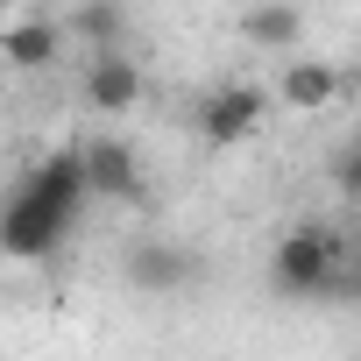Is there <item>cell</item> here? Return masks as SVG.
<instances>
[{
  "label": "cell",
  "mask_w": 361,
  "mask_h": 361,
  "mask_svg": "<svg viewBox=\"0 0 361 361\" xmlns=\"http://www.w3.org/2000/svg\"><path fill=\"white\" fill-rule=\"evenodd\" d=\"M71 29H78L92 50H121V36H128V15H121V0H85Z\"/></svg>",
  "instance_id": "11"
},
{
  "label": "cell",
  "mask_w": 361,
  "mask_h": 361,
  "mask_svg": "<svg viewBox=\"0 0 361 361\" xmlns=\"http://www.w3.org/2000/svg\"><path fill=\"white\" fill-rule=\"evenodd\" d=\"M71 227H78V213L57 206L50 192H36L29 177L0 199V255H15V262H50L71 241Z\"/></svg>",
  "instance_id": "2"
},
{
  "label": "cell",
  "mask_w": 361,
  "mask_h": 361,
  "mask_svg": "<svg viewBox=\"0 0 361 361\" xmlns=\"http://www.w3.org/2000/svg\"><path fill=\"white\" fill-rule=\"evenodd\" d=\"M333 185H340V192H347V199L361 206V135H354V142L340 149V163H333Z\"/></svg>",
  "instance_id": "13"
},
{
  "label": "cell",
  "mask_w": 361,
  "mask_h": 361,
  "mask_svg": "<svg viewBox=\"0 0 361 361\" xmlns=\"http://www.w3.org/2000/svg\"><path fill=\"white\" fill-rule=\"evenodd\" d=\"M340 255H347V241H340L326 220H298V227L269 248V283H276V298H298V305L326 298Z\"/></svg>",
  "instance_id": "1"
},
{
  "label": "cell",
  "mask_w": 361,
  "mask_h": 361,
  "mask_svg": "<svg viewBox=\"0 0 361 361\" xmlns=\"http://www.w3.org/2000/svg\"><path fill=\"white\" fill-rule=\"evenodd\" d=\"M241 36H248L255 50H276V57H290V50L305 43V15L290 8V0H255V8L241 15Z\"/></svg>",
  "instance_id": "7"
},
{
  "label": "cell",
  "mask_w": 361,
  "mask_h": 361,
  "mask_svg": "<svg viewBox=\"0 0 361 361\" xmlns=\"http://www.w3.org/2000/svg\"><path fill=\"white\" fill-rule=\"evenodd\" d=\"M128 283H135V290H185V283H192V255L170 248V241H142V248L128 255Z\"/></svg>",
  "instance_id": "8"
},
{
  "label": "cell",
  "mask_w": 361,
  "mask_h": 361,
  "mask_svg": "<svg viewBox=\"0 0 361 361\" xmlns=\"http://www.w3.org/2000/svg\"><path fill=\"white\" fill-rule=\"evenodd\" d=\"M262 121H269V85H220V92L199 106V135H206L213 149L248 142Z\"/></svg>",
  "instance_id": "3"
},
{
  "label": "cell",
  "mask_w": 361,
  "mask_h": 361,
  "mask_svg": "<svg viewBox=\"0 0 361 361\" xmlns=\"http://www.w3.org/2000/svg\"><path fill=\"white\" fill-rule=\"evenodd\" d=\"M57 29L50 22H15V29H0V57H8L15 71H50L57 64Z\"/></svg>",
  "instance_id": "10"
},
{
  "label": "cell",
  "mask_w": 361,
  "mask_h": 361,
  "mask_svg": "<svg viewBox=\"0 0 361 361\" xmlns=\"http://www.w3.org/2000/svg\"><path fill=\"white\" fill-rule=\"evenodd\" d=\"M85 99H92L99 114H128V106L142 99V64H135L128 50H92V64H85Z\"/></svg>",
  "instance_id": "6"
},
{
  "label": "cell",
  "mask_w": 361,
  "mask_h": 361,
  "mask_svg": "<svg viewBox=\"0 0 361 361\" xmlns=\"http://www.w3.org/2000/svg\"><path fill=\"white\" fill-rule=\"evenodd\" d=\"M78 156H85V192L92 199H106V206H135L142 199V163H135L128 142H92Z\"/></svg>",
  "instance_id": "5"
},
{
  "label": "cell",
  "mask_w": 361,
  "mask_h": 361,
  "mask_svg": "<svg viewBox=\"0 0 361 361\" xmlns=\"http://www.w3.org/2000/svg\"><path fill=\"white\" fill-rule=\"evenodd\" d=\"M326 298H333V305H361V255H340V269H333Z\"/></svg>",
  "instance_id": "12"
},
{
  "label": "cell",
  "mask_w": 361,
  "mask_h": 361,
  "mask_svg": "<svg viewBox=\"0 0 361 361\" xmlns=\"http://www.w3.org/2000/svg\"><path fill=\"white\" fill-rule=\"evenodd\" d=\"M340 85H347V71L340 64H326V57H290L283 71H276V106H290V114H319V106H333L340 99Z\"/></svg>",
  "instance_id": "4"
},
{
  "label": "cell",
  "mask_w": 361,
  "mask_h": 361,
  "mask_svg": "<svg viewBox=\"0 0 361 361\" xmlns=\"http://www.w3.org/2000/svg\"><path fill=\"white\" fill-rule=\"evenodd\" d=\"M29 185H36V192H50V199H57V206H71V213H85V206H92V192H85V156H78V149L43 156V163L29 170Z\"/></svg>",
  "instance_id": "9"
}]
</instances>
